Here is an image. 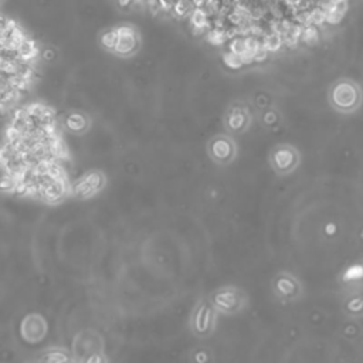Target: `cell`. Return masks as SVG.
<instances>
[{
    "label": "cell",
    "instance_id": "21",
    "mask_svg": "<svg viewBox=\"0 0 363 363\" xmlns=\"http://www.w3.org/2000/svg\"><path fill=\"white\" fill-rule=\"evenodd\" d=\"M292 161V157L291 153L287 152V150H280L277 155H276V162L278 164L280 168H287Z\"/></svg>",
    "mask_w": 363,
    "mask_h": 363
},
{
    "label": "cell",
    "instance_id": "29",
    "mask_svg": "<svg viewBox=\"0 0 363 363\" xmlns=\"http://www.w3.org/2000/svg\"><path fill=\"white\" fill-rule=\"evenodd\" d=\"M227 19H229V22H230L233 26H241V24L244 23V20H245L243 16H240V15L236 13V12L230 13Z\"/></svg>",
    "mask_w": 363,
    "mask_h": 363
},
{
    "label": "cell",
    "instance_id": "1",
    "mask_svg": "<svg viewBox=\"0 0 363 363\" xmlns=\"http://www.w3.org/2000/svg\"><path fill=\"white\" fill-rule=\"evenodd\" d=\"M215 309L222 317H237L250 308L251 298L248 292L236 284H225L212 290L207 295Z\"/></svg>",
    "mask_w": 363,
    "mask_h": 363
},
{
    "label": "cell",
    "instance_id": "23",
    "mask_svg": "<svg viewBox=\"0 0 363 363\" xmlns=\"http://www.w3.org/2000/svg\"><path fill=\"white\" fill-rule=\"evenodd\" d=\"M245 44H247V50L252 51V53H255V51L263 45V43L260 40H258L257 37H252V36L245 37Z\"/></svg>",
    "mask_w": 363,
    "mask_h": 363
},
{
    "label": "cell",
    "instance_id": "20",
    "mask_svg": "<svg viewBox=\"0 0 363 363\" xmlns=\"http://www.w3.org/2000/svg\"><path fill=\"white\" fill-rule=\"evenodd\" d=\"M245 122V117L243 115V113L239 110V111H234L232 115H230V120H229V125L233 128V129H239L244 125Z\"/></svg>",
    "mask_w": 363,
    "mask_h": 363
},
{
    "label": "cell",
    "instance_id": "30",
    "mask_svg": "<svg viewBox=\"0 0 363 363\" xmlns=\"http://www.w3.org/2000/svg\"><path fill=\"white\" fill-rule=\"evenodd\" d=\"M240 57H241L243 64H250V63L255 62V53H252V51H248V50H245Z\"/></svg>",
    "mask_w": 363,
    "mask_h": 363
},
{
    "label": "cell",
    "instance_id": "13",
    "mask_svg": "<svg viewBox=\"0 0 363 363\" xmlns=\"http://www.w3.org/2000/svg\"><path fill=\"white\" fill-rule=\"evenodd\" d=\"M193 0H178L175 5V13L178 16H192L193 10Z\"/></svg>",
    "mask_w": 363,
    "mask_h": 363
},
{
    "label": "cell",
    "instance_id": "9",
    "mask_svg": "<svg viewBox=\"0 0 363 363\" xmlns=\"http://www.w3.org/2000/svg\"><path fill=\"white\" fill-rule=\"evenodd\" d=\"M189 363H215V350L204 343L196 345L189 350Z\"/></svg>",
    "mask_w": 363,
    "mask_h": 363
},
{
    "label": "cell",
    "instance_id": "16",
    "mask_svg": "<svg viewBox=\"0 0 363 363\" xmlns=\"http://www.w3.org/2000/svg\"><path fill=\"white\" fill-rule=\"evenodd\" d=\"M213 152H215V155H216L218 158L225 159L232 153V148H230V145L226 141H218L213 145Z\"/></svg>",
    "mask_w": 363,
    "mask_h": 363
},
{
    "label": "cell",
    "instance_id": "15",
    "mask_svg": "<svg viewBox=\"0 0 363 363\" xmlns=\"http://www.w3.org/2000/svg\"><path fill=\"white\" fill-rule=\"evenodd\" d=\"M78 363H111L107 352H97L78 360Z\"/></svg>",
    "mask_w": 363,
    "mask_h": 363
},
{
    "label": "cell",
    "instance_id": "31",
    "mask_svg": "<svg viewBox=\"0 0 363 363\" xmlns=\"http://www.w3.org/2000/svg\"><path fill=\"white\" fill-rule=\"evenodd\" d=\"M161 2V6H162V10L165 12H171V9H175V5L178 0H159Z\"/></svg>",
    "mask_w": 363,
    "mask_h": 363
},
{
    "label": "cell",
    "instance_id": "2",
    "mask_svg": "<svg viewBox=\"0 0 363 363\" xmlns=\"http://www.w3.org/2000/svg\"><path fill=\"white\" fill-rule=\"evenodd\" d=\"M219 317V313L215 309L209 298H197L190 309L187 318L189 334L199 341L211 339L218 331Z\"/></svg>",
    "mask_w": 363,
    "mask_h": 363
},
{
    "label": "cell",
    "instance_id": "4",
    "mask_svg": "<svg viewBox=\"0 0 363 363\" xmlns=\"http://www.w3.org/2000/svg\"><path fill=\"white\" fill-rule=\"evenodd\" d=\"M70 349L74 359L81 360L88 355L97 352H106V338H104V335L97 329L84 328L74 335Z\"/></svg>",
    "mask_w": 363,
    "mask_h": 363
},
{
    "label": "cell",
    "instance_id": "24",
    "mask_svg": "<svg viewBox=\"0 0 363 363\" xmlns=\"http://www.w3.org/2000/svg\"><path fill=\"white\" fill-rule=\"evenodd\" d=\"M266 13H267V8H258V6L251 8V19L254 22L262 20L266 16Z\"/></svg>",
    "mask_w": 363,
    "mask_h": 363
},
{
    "label": "cell",
    "instance_id": "32",
    "mask_svg": "<svg viewBox=\"0 0 363 363\" xmlns=\"http://www.w3.org/2000/svg\"><path fill=\"white\" fill-rule=\"evenodd\" d=\"M193 3L196 8H201V6H206L207 0H193Z\"/></svg>",
    "mask_w": 363,
    "mask_h": 363
},
{
    "label": "cell",
    "instance_id": "3",
    "mask_svg": "<svg viewBox=\"0 0 363 363\" xmlns=\"http://www.w3.org/2000/svg\"><path fill=\"white\" fill-rule=\"evenodd\" d=\"M270 290L274 299L284 305L297 304L305 297L302 280L290 270L277 271L270 281Z\"/></svg>",
    "mask_w": 363,
    "mask_h": 363
},
{
    "label": "cell",
    "instance_id": "19",
    "mask_svg": "<svg viewBox=\"0 0 363 363\" xmlns=\"http://www.w3.org/2000/svg\"><path fill=\"white\" fill-rule=\"evenodd\" d=\"M230 50L233 51V53L241 56L244 51L247 50V44H245V37H236L234 40H232V44H230Z\"/></svg>",
    "mask_w": 363,
    "mask_h": 363
},
{
    "label": "cell",
    "instance_id": "25",
    "mask_svg": "<svg viewBox=\"0 0 363 363\" xmlns=\"http://www.w3.org/2000/svg\"><path fill=\"white\" fill-rule=\"evenodd\" d=\"M146 8H148V10H149L150 13H153V15H158V13L161 12V9H162L159 0H148V2H146Z\"/></svg>",
    "mask_w": 363,
    "mask_h": 363
},
{
    "label": "cell",
    "instance_id": "10",
    "mask_svg": "<svg viewBox=\"0 0 363 363\" xmlns=\"http://www.w3.org/2000/svg\"><path fill=\"white\" fill-rule=\"evenodd\" d=\"M136 45V40L135 36H129V37H118V43H117V53L120 55H128L129 51H132Z\"/></svg>",
    "mask_w": 363,
    "mask_h": 363
},
{
    "label": "cell",
    "instance_id": "28",
    "mask_svg": "<svg viewBox=\"0 0 363 363\" xmlns=\"http://www.w3.org/2000/svg\"><path fill=\"white\" fill-rule=\"evenodd\" d=\"M115 31H117V36H118V37H129V36H135L134 29H131V27H128V26H121V27H118Z\"/></svg>",
    "mask_w": 363,
    "mask_h": 363
},
{
    "label": "cell",
    "instance_id": "18",
    "mask_svg": "<svg viewBox=\"0 0 363 363\" xmlns=\"http://www.w3.org/2000/svg\"><path fill=\"white\" fill-rule=\"evenodd\" d=\"M223 60H225L226 66L230 67V69H233V70H237V69H240V67L244 66L243 62H241V57H240L239 55L233 53V51H229V53H226V55L223 56Z\"/></svg>",
    "mask_w": 363,
    "mask_h": 363
},
{
    "label": "cell",
    "instance_id": "35",
    "mask_svg": "<svg viewBox=\"0 0 363 363\" xmlns=\"http://www.w3.org/2000/svg\"><path fill=\"white\" fill-rule=\"evenodd\" d=\"M118 2H120L121 6H128L132 2V0H118Z\"/></svg>",
    "mask_w": 363,
    "mask_h": 363
},
{
    "label": "cell",
    "instance_id": "11",
    "mask_svg": "<svg viewBox=\"0 0 363 363\" xmlns=\"http://www.w3.org/2000/svg\"><path fill=\"white\" fill-rule=\"evenodd\" d=\"M207 40H209V43L213 45H222L229 40L227 31L226 29H212L209 33H207Z\"/></svg>",
    "mask_w": 363,
    "mask_h": 363
},
{
    "label": "cell",
    "instance_id": "34",
    "mask_svg": "<svg viewBox=\"0 0 363 363\" xmlns=\"http://www.w3.org/2000/svg\"><path fill=\"white\" fill-rule=\"evenodd\" d=\"M23 363H41L38 357H30V359H26Z\"/></svg>",
    "mask_w": 363,
    "mask_h": 363
},
{
    "label": "cell",
    "instance_id": "36",
    "mask_svg": "<svg viewBox=\"0 0 363 363\" xmlns=\"http://www.w3.org/2000/svg\"><path fill=\"white\" fill-rule=\"evenodd\" d=\"M44 57H53V53H51V51H47V53H44Z\"/></svg>",
    "mask_w": 363,
    "mask_h": 363
},
{
    "label": "cell",
    "instance_id": "27",
    "mask_svg": "<svg viewBox=\"0 0 363 363\" xmlns=\"http://www.w3.org/2000/svg\"><path fill=\"white\" fill-rule=\"evenodd\" d=\"M250 36L258 38V37H264L266 33H264V30H263V27H262L260 24L252 23V26H251V29H250Z\"/></svg>",
    "mask_w": 363,
    "mask_h": 363
},
{
    "label": "cell",
    "instance_id": "33",
    "mask_svg": "<svg viewBox=\"0 0 363 363\" xmlns=\"http://www.w3.org/2000/svg\"><path fill=\"white\" fill-rule=\"evenodd\" d=\"M274 121H276V115H274V114L270 113V114L266 115V122H267V124H273Z\"/></svg>",
    "mask_w": 363,
    "mask_h": 363
},
{
    "label": "cell",
    "instance_id": "22",
    "mask_svg": "<svg viewBox=\"0 0 363 363\" xmlns=\"http://www.w3.org/2000/svg\"><path fill=\"white\" fill-rule=\"evenodd\" d=\"M117 43H118V36H117V31H108L102 36V44L106 45L107 48H115L117 47Z\"/></svg>",
    "mask_w": 363,
    "mask_h": 363
},
{
    "label": "cell",
    "instance_id": "14",
    "mask_svg": "<svg viewBox=\"0 0 363 363\" xmlns=\"http://www.w3.org/2000/svg\"><path fill=\"white\" fill-rule=\"evenodd\" d=\"M283 44V37L278 34H266L263 37V45L269 50V51H277Z\"/></svg>",
    "mask_w": 363,
    "mask_h": 363
},
{
    "label": "cell",
    "instance_id": "17",
    "mask_svg": "<svg viewBox=\"0 0 363 363\" xmlns=\"http://www.w3.org/2000/svg\"><path fill=\"white\" fill-rule=\"evenodd\" d=\"M67 125L73 131H80V129H84L87 127V120L80 114H73V115L69 117Z\"/></svg>",
    "mask_w": 363,
    "mask_h": 363
},
{
    "label": "cell",
    "instance_id": "5",
    "mask_svg": "<svg viewBox=\"0 0 363 363\" xmlns=\"http://www.w3.org/2000/svg\"><path fill=\"white\" fill-rule=\"evenodd\" d=\"M20 336L26 343L36 345L43 342L48 334V322L40 313H29L20 321Z\"/></svg>",
    "mask_w": 363,
    "mask_h": 363
},
{
    "label": "cell",
    "instance_id": "26",
    "mask_svg": "<svg viewBox=\"0 0 363 363\" xmlns=\"http://www.w3.org/2000/svg\"><path fill=\"white\" fill-rule=\"evenodd\" d=\"M267 57H269V50L264 45H262L260 48L255 51V62L257 63H262V62L267 60Z\"/></svg>",
    "mask_w": 363,
    "mask_h": 363
},
{
    "label": "cell",
    "instance_id": "8",
    "mask_svg": "<svg viewBox=\"0 0 363 363\" xmlns=\"http://www.w3.org/2000/svg\"><path fill=\"white\" fill-rule=\"evenodd\" d=\"M101 176L98 173H90L85 176V179L83 182H80L76 187H74V193L83 197H91L94 196L99 187H101Z\"/></svg>",
    "mask_w": 363,
    "mask_h": 363
},
{
    "label": "cell",
    "instance_id": "12",
    "mask_svg": "<svg viewBox=\"0 0 363 363\" xmlns=\"http://www.w3.org/2000/svg\"><path fill=\"white\" fill-rule=\"evenodd\" d=\"M207 16H209V15L206 13V10H203L201 8H196L194 12L190 16L192 26L207 29V27H209V23H207Z\"/></svg>",
    "mask_w": 363,
    "mask_h": 363
},
{
    "label": "cell",
    "instance_id": "6",
    "mask_svg": "<svg viewBox=\"0 0 363 363\" xmlns=\"http://www.w3.org/2000/svg\"><path fill=\"white\" fill-rule=\"evenodd\" d=\"M73 357L71 349L62 345H51L41 350L38 359L41 363H66Z\"/></svg>",
    "mask_w": 363,
    "mask_h": 363
},
{
    "label": "cell",
    "instance_id": "7",
    "mask_svg": "<svg viewBox=\"0 0 363 363\" xmlns=\"http://www.w3.org/2000/svg\"><path fill=\"white\" fill-rule=\"evenodd\" d=\"M342 313L350 320L363 318V294H349L342 302Z\"/></svg>",
    "mask_w": 363,
    "mask_h": 363
},
{
    "label": "cell",
    "instance_id": "37",
    "mask_svg": "<svg viewBox=\"0 0 363 363\" xmlns=\"http://www.w3.org/2000/svg\"><path fill=\"white\" fill-rule=\"evenodd\" d=\"M66 363H78V360L77 359H74V356L70 359V360H67Z\"/></svg>",
    "mask_w": 363,
    "mask_h": 363
}]
</instances>
